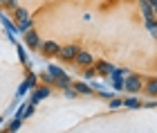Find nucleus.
I'll list each match as a JSON object with an SVG mask.
<instances>
[{
  "instance_id": "1",
  "label": "nucleus",
  "mask_w": 157,
  "mask_h": 133,
  "mask_svg": "<svg viewBox=\"0 0 157 133\" xmlns=\"http://www.w3.org/2000/svg\"><path fill=\"white\" fill-rule=\"evenodd\" d=\"M47 77H49V83L52 86H56V88H70L72 86V79H70V75L63 70L61 66H54V63H49L47 66Z\"/></svg>"
},
{
  "instance_id": "2",
  "label": "nucleus",
  "mask_w": 157,
  "mask_h": 133,
  "mask_svg": "<svg viewBox=\"0 0 157 133\" xmlns=\"http://www.w3.org/2000/svg\"><path fill=\"white\" fill-rule=\"evenodd\" d=\"M141 88H144L141 86V77H137V75H126L124 81H121V90H126L130 95H137Z\"/></svg>"
},
{
  "instance_id": "3",
  "label": "nucleus",
  "mask_w": 157,
  "mask_h": 133,
  "mask_svg": "<svg viewBox=\"0 0 157 133\" xmlns=\"http://www.w3.org/2000/svg\"><path fill=\"white\" fill-rule=\"evenodd\" d=\"M23 34H25V45L29 47L32 52H36V50H38V45H40V36H38V32L32 27V30H27V32H23Z\"/></svg>"
},
{
  "instance_id": "4",
  "label": "nucleus",
  "mask_w": 157,
  "mask_h": 133,
  "mask_svg": "<svg viewBox=\"0 0 157 133\" xmlns=\"http://www.w3.org/2000/svg\"><path fill=\"white\" fill-rule=\"evenodd\" d=\"M76 52H78V47H76V45H61V47H59V52H56V57H59L61 61H74Z\"/></svg>"
},
{
  "instance_id": "5",
  "label": "nucleus",
  "mask_w": 157,
  "mask_h": 133,
  "mask_svg": "<svg viewBox=\"0 0 157 133\" xmlns=\"http://www.w3.org/2000/svg\"><path fill=\"white\" fill-rule=\"evenodd\" d=\"M59 43L56 41H40V45H38V50L45 54V57H56V52H59Z\"/></svg>"
},
{
  "instance_id": "6",
  "label": "nucleus",
  "mask_w": 157,
  "mask_h": 133,
  "mask_svg": "<svg viewBox=\"0 0 157 133\" xmlns=\"http://www.w3.org/2000/svg\"><path fill=\"white\" fill-rule=\"evenodd\" d=\"M74 61H76L81 68H85V66H92V63H94V57H92L88 50H78L76 57H74Z\"/></svg>"
},
{
  "instance_id": "7",
  "label": "nucleus",
  "mask_w": 157,
  "mask_h": 133,
  "mask_svg": "<svg viewBox=\"0 0 157 133\" xmlns=\"http://www.w3.org/2000/svg\"><path fill=\"white\" fill-rule=\"evenodd\" d=\"M70 88H74L78 95H92V93H94V88H92L90 83H85V81H76V83H72Z\"/></svg>"
},
{
  "instance_id": "8",
  "label": "nucleus",
  "mask_w": 157,
  "mask_h": 133,
  "mask_svg": "<svg viewBox=\"0 0 157 133\" xmlns=\"http://www.w3.org/2000/svg\"><path fill=\"white\" fill-rule=\"evenodd\" d=\"M112 68H115V66H112V63H108V61H99V63H97V75H101V77H108L110 72H112Z\"/></svg>"
},
{
  "instance_id": "9",
  "label": "nucleus",
  "mask_w": 157,
  "mask_h": 133,
  "mask_svg": "<svg viewBox=\"0 0 157 133\" xmlns=\"http://www.w3.org/2000/svg\"><path fill=\"white\" fill-rule=\"evenodd\" d=\"M16 27H18V34H20V32L32 30V27H34V18H32V16H27V18H23V20H18Z\"/></svg>"
},
{
  "instance_id": "10",
  "label": "nucleus",
  "mask_w": 157,
  "mask_h": 133,
  "mask_svg": "<svg viewBox=\"0 0 157 133\" xmlns=\"http://www.w3.org/2000/svg\"><path fill=\"white\" fill-rule=\"evenodd\" d=\"M0 23H2L5 27H7V32L9 34H18V27H16V23H11L7 16H2V11H0Z\"/></svg>"
},
{
  "instance_id": "11",
  "label": "nucleus",
  "mask_w": 157,
  "mask_h": 133,
  "mask_svg": "<svg viewBox=\"0 0 157 133\" xmlns=\"http://www.w3.org/2000/svg\"><path fill=\"white\" fill-rule=\"evenodd\" d=\"M141 11H144V18H155V7L148 5V0H139Z\"/></svg>"
},
{
  "instance_id": "12",
  "label": "nucleus",
  "mask_w": 157,
  "mask_h": 133,
  "mask_svg": "<svg viewBox=\"0 0 157 133\" xmlns=\"http://www.w3.org/2000/svg\"><path fill=\"white\" fill-rule=\"evenodd\" d=\"M49 95H52V88H49V86H40L36 93H34V97H36L38 102H40V99H47Z\"/></svg>"
},
{
  "instance_id": "13",
  "label": "nucleus",
  "mask_w": 157,
  "mask_h": 133,
  "mask_svg": "<svg viewBox=\"0 0 157 133\" xmlns=\"http://www.w3.org/2000/svg\"><path fill=\"white\" fill-rule=\"evenodd\" d=\"M121 106H126V108H141V102L137 99V97H126V99L121 102Z\"/></svg>"
},
{
  "instance_id": "14",
  "label": "nucleus",
  "mask_w": 157,
  "mask_h": 133,
  "mask_svg": "<svg viewBox=\"0 0 157 133\" xmlns=\"http://www.w3.org/2000/svg\"><path fill=\"white\" fill-rule=\"evenodd\" d=\"M146 93L151 97H157V79H148L146 81Z\"/></svg>"
},
{
  "instance_id": "15",
  "label": "nucleus",
  "mask_w": 157,
  "mask_h": 133,
  "mask_svg": "<svg viewBox=\"0 0 157 133\" xmlns=\"http://www.w3.org/2000/svg\"><path fill=\"white\" fill-rule=\"evenodd\" d=\"M27 16H29V11L23 9V7H16V9H13V18H16V23H18V20H23V18H27Z\"/></svg>"
},
{
  "instance_id": "16",
  "label": "nucleus",
  "mask_w": 157,
  "mask_h": 133,
  "mask_svg": "<svg viewBox=\"0 0 157 133\" xmlns=\"http://www.w3.org/2000/svg\"><path fill=\"white\" fill-rule=\"evenodd\" d=\"M20 124H23V117H18V115H16V117H13V120L9 122V127H7V129H9V131H18V129H20Z\"/></svg>"
},
{
  "instance_id": "17",
  "label": "nucleus",
  "mask_w": 157,
  "mask_h": 133,
  "mask_svg": "<svg viewBox=\"0 0 157 133\" xmlns=\"http://www.w3.org/2000/svg\"><path fill=\"white\" fill-rule=\"evenodd\" d=\"M146 27H148V32H151V36H155V34H157V25H155V18H146Z\"/></svg>"
},
{
  "instance_id": "18",
  "label": "nucleus",
  "mask_w": 157,
  "mask_h": 133,
  "mask_svg": "<svg viewBox=\"0 0 157 133\" xmlns=\"http://www.w3.org/2000/svg\"><path fill=\"white\" fill-rule=\"evenodd\" d=\"M121 102H124V99H119V97H110V104H108V106H110L112 111H117V108H121Z\"/></svg>"
},
{
  "instance_id": "19",
  "label": "nucleus",
  "mask_w": 157,
  "mask_h": 133,
  "mask_svg": "<svg viewBox=\"0 0 157 133\" xmlns=\"http://www.w3.org/2000/svg\"><path fill=\"white\" fill-rule=\"evenodd\" d=\"M29 88H32V83H29V81H23V83H20V88H18V97H23Z\"/></svg>"
},
{
  "instance_id": "20",
  "label": "nucleus",
  "mask_w": 157,
  "mask_h": 133,
  "mask_svg": "<svg viewBox=\"0 0 157 133\" xmlns=\"http://www.w3.org/2000/svg\"><path fill=\"white\" fill-rule=\"evenodd\" d=\"M2 2H5V7H7V9H16V7H18V0H2Z\"/></svg>"
},
{
  "instance_id": "21",
  "label": "nucleus",
  "mask_w": 157,
  "mask_h": 133,
  "mask_svg": "<svg viewBox=\"0 0 157 133\" xmlns=\"http://www.w3.org/2000/svg\"><path fill=\"white\" fill-rule=\"evenodd\" d=\"M18 57H20L23 63H27V54H25V50H23V45H18Z\"/></svg>"
},
{
  "instance_id": "22",
  "label": "nucleus",
  "mask_w": 157,
  "mask_h": 133,
  "mask_svg": "<svg viewBox=\"0 0 157 133\" xmlns=\"http://www.w3.org/2000/svg\"><path fill=\"white\" fill-rule=\"evenodd\" d=\"M148 5H151V7H155V9H157V0H148Z\"/></svg>"
},
{
  "instance_id": "23",
  "label": "nucleus",
  "mask_w": 157,
  "mask_h": 133,
  "mask_svg": "<svg viewBox=\"0 0 157 133\" xmlns=\"http://www.w3.org/2000/svg\"><path fill=\"white\" fill-rule=\"evenodd\" d=\"M0 124H2V117H0Z\"/></svg>"
},
{
  "instance_id": "24",
  "label": "nucleus",
  "mask_w": 157,
  "mask_h": 133,
  "mask_svg": "<svg viewBox=\"0 0 157 133\" xmlns=\"http://www.w3.org/2000/svg\"><path fill=\"white\" fill-rule=\"evenodd\" d=\"M0 2H2V0H0Z\"/></svg>"
}]
</instances>
